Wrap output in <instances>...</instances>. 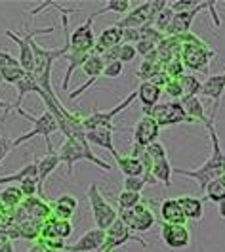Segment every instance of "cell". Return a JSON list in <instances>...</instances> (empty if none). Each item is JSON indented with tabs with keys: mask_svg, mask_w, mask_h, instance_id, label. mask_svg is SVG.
Wrapping results in <instances>:
<instances>
[{
	"mask_svg": "<svg viewBox=\"0 0 225 252\" xmlns=\"http://www.w3.org/2000/svg\"><path fill=\"white\" fill-rule=\"evenodd\" d=\"M206 130L210 134V157L195 170H185V168H174L176 176H183V178H191L198 184V189L204 193V189L212 180L225 176V151L220 143V136L218 130L214 126V119H210L206 123Z\"/></svg>",
	"mask_w": 225,
	"mask_h": 252,
	"instance_id": "1",
	"label": "cell"
},
{
	"mask_svg": "<svg viewBox=\"0 0 225 252\" xmlns=\"http://www.w3.org/2000/svg\"><path fill=\"white\" fill-rule=\"evenodd\" d=\"M181 42V63L185 69H191L195 73H204L208 75L210 60L216 56V50L210 48L206 40H202L193 31L185 32L177 36Z\"/></svg>",
	"mask_w": 225,
	"mask_h": 252,
	"instance_id": "2",
	"label": "cell"
},
{
	"mask_svg": "<svg viewBox=\"0 0 225 252\" xmlns=\"http://www.w3.org/2000/svg\"><path fill=\"white\" fill-rule=\"evenodd\" d=\"M57 155H59V160L65 162L69 176L75 174V164L79 160H88V162L96 164L99 170H105V172H111L112 170V164H109L103 158L97 157L96 153L90 149V143H82L79 140H75V138H65L61 147L57 149Z\"/></svg>",
	"mask_w": 225,
	"mask_h": 252,
	"instance_id": "3",
	"label": "cell"
},
{
	"mask_svg": "<svg viewBox=\"0 0 225 252\" xmlns=\"http://www.w3.org/2000/svg\"><path fill=\"white\" fill-rule=\"evenodd\" d=\"M23 119H27L29 123L32 125V128L29 132H25V134H21L19 138L14 140V147H19V145H23L25 142H29L31 138L34 136H42L44 138V142H46V147H48V153L50 151H54V147H52V142H50V136L54 134V132H59V125H57V119L50 113L48 109L44 111L42 115H31V113H27V111L23 109V107H19L16 109Z\"/></svg>",
	"mask_w": 225,
	"mask_h": 252,
	"instance_id": "4",
	"label": "cell"
},
{
	"mask_svg": "<svg viewBox=\"0 0 225 252\" xmlns=\"http://www.w3.org/2000/svg\"><path fill=\"white\" fill-rule=\"evenodd\" d=\"M168 8L166 0H149L143 4H138L130 10L124 17H120L114 25L118 29H141L145 25H153L155 17Z\"/></svg>",
	"mask_w": 225,
	"mask_h": 252,
	"instance_id": "5",
	"label": "cell"
},
{
	"mask_svg": "<svg viewBox=\"0 0 225 252\" xmlns=\"http://www.w3.org/2000/svg\"><path fill=\"white\" fill-rule=\"evenodd\" d=\"M86 197H88V203L92 208V216L96 221V227L99 229H109L114 221L118 220V212L116 208L103 197V193L99 191L97 184H90V188L86 191Z\"/></svg>",
	"mask_w": 225,
	"mask_h": 252,
	"instance_id": "6",
	"label": "cell"
},
{
	"mask_svg": "<svg viewBox=\"0 0 225 252\" xmlns=\"http://www.w3.org/2000/svg\"><path fill=\"white\" fill-rule=\"evenodd\" d=\"M134 99H138V90H134V92H130L116 107H112L111 111H99V109H94L92 111V115H88V117H84L82 119V125H84V130L86 132H90V130H97V128H107V130H112V132H116V126H114V117L118 115V113H122L124 109H128L130 105L134 103Z\"/></svg>",
	"mask_w": 225,
	"mask_h": 252,
	"instance_id": "7",
	"label": "cell"
},
{
	"mask_svg": "<svg viewBox=\"0 0 225 252\" xmlns=\"http://www.w3.org/2000/svg\"><path fill=\"white\" fill-rule=\"evenodd\" d=\"M56 31V27H42V29H31V31H25L23 36H19L14 31H4V34L8 38H12L19 46V67L23 71H27L29 75H32V69H34V56H32V40L38 36V34H52Z\"/></svg>",
	"mask_w": 225,
	"mask_h": 252,
	"instance_id": "8",
	"label": "cell"
},
{
	"mask_svg": "<svg viewBox=\"0 0 225 252\" xmlns=\"http://www.w3.org/2000/svg\"><path fill=\"white\" fill-rule=\"evenodd\" d=\"M143 115H149L153 117L159 126H174V125H191V119L187 117V113L183 109L181 101H164V103H159L155 105L153 109L145 111Z\"/></svg>",
	"mask_w": 225,
	"mask_h": 252,
	"instance_id": "9",
	"label": "cell"
},
{
	"mask_svg": "<svg viewBox=\"0 0 225 252\" xmlns=\"http://www.w3.org/2000/svg\"><path fill=\"white\" fill-rule=\"evenodd\" d=\"M118 218L126 223L132 233H143V231H149L153 225H155V212L153 208L147 205V203H140L138 206L130 208V210H120L118 212Z\"/></svg>",
	"mask_w": 225,
	"mask_h": 252,
	"instance_id": "10",
	"label": "cell"
},
{
	"mask_svg": "<svg viewBox=\"0 0 225 252\" xmlns=\"http://www.w3.org/2000/svg\"><path fill=\"white\" fill-rule=\"evenodd\" d=\"M96 12L90 14L88 19L81 23L77 29L71 31V46L69 52H79V54H94L96 48V34H94V21H96Z\"/></svg>",
	"mask_w": 225,
	"mask_h": 252,
	"instance_id": "11",
	"label": "cell"
},
{
	"mask_svg": "<svg viewBox=\"0 0 225 252\" xmlns=\"http://www.w3.org/2000/svg\"><path fill=\"white\" fill-rule=\"evenodd\" d=\"M130 241H138L143 249L147 247V243H145L143 239L138 237L136 233H132L128 227H126V223L118 218L109 229H105V241H103L101 249L97 252H112V251H116V249H120L122 245L130 243Z\"/></svg>",
	"mask_w": 225,
	"mask_h": 252,
	"instance_id": "12",
	"label": "cell"
},
{
	"mask_svg": "<svg viewBox=\"0 0 225 252\" xmlns=\"http://www.w3.org/2000/svg\"><path fill=\"white\" fill-rule=\"evenodd\" d=\"M159 134H161V126H159V123H157L153 117L143 115V117L136 123L132 143H134V145H140V147H149L151 143L157 142Z\"/></svg>",
	"mask_w": 225,
	"mask_h": 252,
	"instance_id": "13",
	"label": "cell"
},
{
	"mask_svg": "<svg viewBox=\"0 0 225 252\" xmlns=\"http://www.w3.org/2000/svg\"><path fill=\"white\" fill-rule=\"evenodd\" d=\"M161 239L170 251H181L191 245V233L187 225H172V223H162Z\"/></svg>",
	"mask_w": 225,
	"mask_h": 252,
	"instance_id": "14",
	"label": "cell"
},
{
	"mask_svg": "<svg viewBox=\"0 0 225 252\" xmlns=\"http://www.w3.org/2000/svg\"><path fill=\"white\" fill-rule=\"evenodd\" d=\"M225 94V71L220 75H208V79L202 80V88H200V95L208 97L214 103V113L212 119H216L220 105H222V97Z\"/></svg>",
	"mask_w": 225,
	"mask_h": 252,
	"instance_id": "15",
	"label": "cell"
},
{
	"mask_svg": "<svg viewBox=\"0 0 225 252\" xmlns=\"http://www.w3.org/2000/svg\"><path fill=\"white\" fill-rule=\"evenodd\" d=\"M81 69L84 71V75H86V77H90V79L86 80L82 86H79L75 92H69V97H71V99H77V97H81V95L84 94V92H86V90H88V88H90V86H92V84H94V82H96V80L99 79L101 75H103L105 62H103V58H101V56H97V54H92V56H90V58L84 62V65H82Z\"/></svg>",
	"mask_w": 225,
	"mask_h": 252,
	"instance_id": "16",
	"label": "cell"
},
{
	"mask_svg": "<svg viewBox=\"0 0 225 252\" xmlns=\"http://www.w3.org/2000/svg\"><path fill=\"white\" fill-rule=\"evenodd\" d=\"M208 8V2H200L197 8L193 10H189V12H181V14H176L174 19H172V25H170V29H168V36H181V34H185V32L191 31V25H193L195 17L197 14H200L202 10H206Z\"/></svg>",
	"mask_w": 225,
	"mask_h": 252,
	"instance_id": "17",
	"label": "cell"
},
{
	"mask_svg": "<svg viewBox=\"0 0 225 252\" xmlns=\"http://www.w3.org/2000/svg\"><path fill=\"white\" fill-rule=\"evenodd\" d=\"M103 241H105L103 229H99V227L88 229L75 245H67V252H97L101 249Z\"/></svg>",
	"mask_w": 225,
	"mask_h": 252,
	"instance_id": "18",
	"label": "cell"
},
{
	"mask_svg": "<svg viewBox=\"0 0 225 252\" xmlns=\"http://www.w3.org/2000/svg\"><path fill=\"white\" fill-rule=\"evenodd\" d=\"M73 233V223L71 220H59L56 216H50L48 220L42 223V231L38 239H61L65 241Z\"/></svg>",
	"mask_w": 225,
	"mask_h": 252,
	"instance_id": "19",
	"label": "cell"
},
{
	"mask_svg": "<svg viewBox=\"0 0 225 252\" xmlns=\"http://www.w3.org/2000/svg\"><path fill=\"white\" fill-rule=\"evenodd\" d=\"M114 132L112 130H107V128H97V130H90V132H86V140L88 143H92V145H96V147H101V149H107L109 153H111L114 160L120 157V153L114 149Z\"/></svg>",
	"mask_w": 225,
	"mask_h": 252,
	"instance_id": "20",
	"label": "cell"
},
{
	"mask_svg": "<svg viewBox=\"0 0 225 252\" xmlns=\"http://www.w3.org/2000/svg\"><path fill=\"white\" fill-rule=\"evenodd\" d=\"M122 44V29H118L116 25H111L107 29H103L101 34L96 38V48H94V54L101 56L103 52L111 50L114 46H120Z\"/></svg>",
	"mask_w": 225,
	"mask_h": 252,
	"instance_id": "21",
	"label": "cell"
},
{
	"mask_svg": "<svg viewBox=\"0 0 225 252\" xmlns=\"http://www.w3.org/2000/svg\"><path fill=\"white\" fill-rule=\"evenodd\" d=\"M202 201H212L220 208V216L225 220V176H220L216 180H212L206 189H204V197Z\"/></svg>",
	"mask_w": 225,
	"mask_h": 252,
	"instance_id": "22",
	"label": "cell"
},
{
	"mask_svg": "<svg viewBox=\"0 0 225 252\" xmlns=\"http://www.w3.org/2000/svg\"><path fill=\"white\" fill-rule=\"evenodd\" d=\"M185 218L191 221H200L204 216V201L202 197H193V195H181L176 197Z\"/></svg>",
	"mask_w": 225,
	"mask_h": 252,
	"instance_id": "23",
	"label": "cell"
},
{
	"mask_svg": "<svg viewBox=\"0 0 225 252\" xmlns=\"http://www.w3.org/2000/svg\"><path fill=\"white\" fill-rule=\"evenodd\" d=\"M52 205V216L59 218V220H71L75 210L79 208V201L75 195H69V193H63L61 197H57Z\"/></svg>",
	"mask_w": 225,
	"mask_h": 252,
	"instance_id": "24",
	"label": "cell"
},
{
	"mask_svg": "<svg viewBox=\"0 0 225 252\" xmlns=\"http://www.w3.org/2000/svg\"><path fill=\"white\" fill-rule=\"evenodd\" d=\"M179 101L187 113V117L191 119V123H200L204 126H206V123H210V119L206 117V109H204L198 95H183Z\"/></svg>",
	"mask_w": 225,
	"mask_h": 252,
	"instance_id": "25",
	"label": "cell"
},
{
	"mask_svg": "<svg viewBox=\"0 0 225 252\" xmlns=\"http://www.w3.org/2000/svg\"><path fill=\"white\" fill-rule=\"evenodd\" d=\"M157 52H159V58H161V63L166 65V63L174 62V60H179L181 58V42L177 36H164L159 46H157Z\"/></svg>",
	"mask_w": 225,
	"mask_h": 252,
	"instance_id": "26",
	"label": "cell"
},
{
	"mask_svg": "<svg viewBox=\"0 0 225 252\" xmlns=\"http://www.w3.org/2000/svg\"><path fill=\"white\" fill-rule=\"evenodd\" d=\"M161 218L162 223H172V225H185V214L181 210V206L177 203V199H166L161 205Z\"/></svg>",
	"mask_w": 225,
	"mask_h": 252,
	"instance_id": "27",
	"label": "cell"
},
{
	"mask_svg": "<svg viewBox=\"0 0 225 252\" xmlns=\"http://www.w3.org/2000/svg\"><path fill=\"white\" fill-rule=\"evenodd\" d=\"M164 69V65L161 63V58H159V52L155 50L153 54H149L147 58H143V62L138 69V79L141 82H149L157 73H161Z\"/></svg>",
	"mask_w": 225,
	"mask_h": 252,
	"instance_id": "28",
	"label": "cell"
},
{
	"mask_svg": "<svg viewBox=\"0 0 225 252\" xmlns=\"http://www.w3.org/2000/svg\"><path fill=\"white\" fill-rule=\"evenodd\" d=\"M162 95V88L151 84V82H141L138 88V99L143 105V113L149 109H153L155 105H159V99Z\"/></svg>",
	"mask_w": 225,
	"mask_h": 252,
	"instance_id": "29",
	"label": "cell"
},
{
	"mask_svg": "<svg viewBox=\"0 0 225 252\" xmlns=\"http://www.w3.org/2000/svg\"><path fill=\"white\" fill-rule=\"evenodd\" d=\"M36 162H38V184H40V191L44 195V182H46V178H48L50 174L57 168V164L61 160H59V155L56 151H50L46 155L36 158Z\"/></svg>",
	"mask_w": 225,
	"mask_h": 252,
	"instance_id": "30",
	"label": "cell"
},
{
	"mask_svg": "<svg viewBox=\"0 0 225 252\" xmlns=\"http://www.w3.org/2000/svg\"><path fill=\"white\" fill-rule=\"evenodd\" d=\"M116 164H118V170L124 174V178H140L145 174L143 162L134 155H120L116 158Z\"/></svg>",
	"mask_w": 225,
	"mask_h": 252,
	"instance_id": "31",
	"label": "cell"
},
{
	"mask_svg": "<svg viewBox=\"0 0 225 252\" xmlns=\"http://www.w3.org/2000/svg\"><path fill=\"white\" fill-rule=\"evenodd\" d=\"M27 178H38V162H36V158L29 164L21 166L17 172L0 176V186H4V184H21Z\"/></svg>",
	"mask_w": 225,
	"mask_h": 252,
	"instance_id": "32",
	"label": "cell"
},
{
	"mask_svg": "<svg viewBox=\"0 0 225 252\" xmlns=\"http://www.w3.org/2000/svg\"><path fill=\"white\" fill-rule=\"evenodd\" d=\"M153 178L159 182V184H164L166 188H170L172 186V174H174V168H172V164H170V160L168 157L164 158H159V160H153Z\"/></svg>",
	"mask_w": 225,
	"mask_h": 252,
	"instance_id": "33",
	"label": "cell"
},
{
	"mask_svg": "<svg viewBox=\"0 0 225 252\" xmlns=\"http://www.w3.org/2000/svg\"><path fill=\"white\" fill-rule=\"evenodd\" d=\"M23 201H25V197H23L19 186H8L0 193V205L8 210H16L19 205H23Z\"/></svg>",
	"mask_w": 225,
	"mask_h": 252,
	"instance_id": "34",
	"label": "cell"
},
{
	"mask_svg": "<svg viewBox=\"0 0 225 252\" xmlns=\"http://www.w3.org/2000/svg\"><path fill=\"white\" fill-rule=\"evenodd\" d=\"M16 88H17V99H16V103H14V107L19 109V107H21V103H23V97H25L27 94H31V92L36 94V90H38L40 86L36 84V80H34L32 75H27L21 82H17Z\"/></svg>",
	"mask_w": 225,
	"mask_h": 252,
	"instance_id": "35",
	"label": "cell"
},
{
	"mask_svg": "<svg viewBox=\"0 0 225 252\" xmlns=\"http://www.w3.org/2000/svg\"><path fill=\"white\" fill-rule=\"evenodd\" d=\"M130 10H132V4L126 0H107V4L96 12V16H103V14H109V12L116 14V16H126Z\"/></svg>",
	"mask_w": 225,
	"mask_h": 252,
	"instance_id": "36",
	"label": "cell"
},
{
	"mask_svg": "<svg viewBox=\"0 0 225 252\" xmlns=\"http://www.w3.org/2000/svg\"><path fill=\"white\" fill-rule=\"evenodd\" d=\"M29 73L23 71L21 67H0V82H6V84H14L25 79Z\"/></svg>",
	"mask_w": 225,
	"mask_h": 252,
	"instance_id": "37",
	"label": "cell"
},
{
	"mask_svg": "<svg viewBox=\"0 0 225 252\" xmlns=\"http://www.w3.org/2000/svg\"><path fill=\"white\" fill-rule=\"evenodd\" d=\"M177 80H179V84H181L183 95H200L202 82L197 79L195 75H183V77H179Z\"/></svg>",
	"mask_w": 225,
	"mask_h": 252,
	"instance_id": "38",
	"label": "cell"
},
{
	"mask_svg": "<svg viewBox=\"0 0 225 252\" xmlns=\"http://www.w3.org/2000/svg\"><path fill=\"white\" fill-rule=\"evenodd\" d=\"M140 203H143V197L141 193H134V191H120L118 195V208L120 210H130L134 206H138Z\"/></svg>",
	"mask_w": 225,
	"mask_h": 252,
	"instance_id": "39",
	"label": "cell"
},
{
	"mask_svg": "<svg viewBox=\"0 0 225 252\" xmlns=\"http://www.w3.org/2000/svg\"><path fill=\"white\" fill-rule=\"evenodd\" d=\"M174 12L170 10V6L164 10V12H161L159 16L155 17V21H153V27L157 29V31H161V32H168V29H170V25H172V19H174Z\"/></svg>",
	"mask_w": 225,
	"mask_h": 252,
	"instance_id": "40",
	"label": "cell"
},
{
	"mask_svg": "<svg viewBox=\"0 0 225 252\" xmlns=\"http://www.w3.org/2000/svg\"><path fill=\"white\" fill-rule=\"evenodd\" d=\"M19 189H21L23 197H27V199H32L36 193L42 195L40 184H38V178H27V180H23V182L19 184ZM42 199H44V195H42Z\"/></svg>",
	"mask_w": 225,
	"mask_h": 252,
	"instance_id": "41",
	"label": "cell"
},
{
	"mask_svg": "<svg viewBox=\"0 0 225 252\" xmlns=\"http://www.w3.org/2000/svg\"><path fill=\"white\" fill-rule=\"evenodd\" d=\"M162 90H164V94L170 97V101H179L183 97V90H181V84H179L177 79H170Z\"/></svg>",
	"mask_w": 225,
	"mask_h": 252,
	"instance_id": "42",
	"label": "cell"
},
{
	"mask_svg": "<svg viewBox=\"0 0 225 252\" xmlns=\"http://www.w3.org/2000/svg\"><path fill=\"white\" fill-rule=\"evenodd\" d=\"M147 186V182H145L143 176H140V178H124V182H122V189L124 191H134V193H141V189Z\"/></svg>",
	"mask_w": 225,
	"mask_h": 252,
	"instance_id": "43",
	"label": "cell"
},
{
	"mask_svg": "<svg viewBox=\"0 0 225 252\" xmlns=\"http://www.w3.org/2000/svg\"><path fill=\"white\" fill-rule=\"evenodd\" d=\"M183 69H185V67H183V63H181V58L164 65V73L168 75V79H179V77H183Z\"/></svg>",
	"mask_w": 225,
	"mask_h": 252,
	"instance_id": "44",
	"label": "cell"
},
{
	"mask_svg": "<svg viewBox=\"0 0 225 252\" xmlns=\"http://www.w3.org/2000/svg\"><path fill=\"white\" fill-rule=\"evenodd\" d=\"M138 56V50H136V46L134 44H120L118 46V62L122 63H130L134 62V58Z\"/></svg>",
	"mask_w": 225,
	"mask_h": 252,
	"instance_id": "45",
	"label": "cell"
},
{
	"mask_svg": "<svg viewBox=\"0 0 225 252\" xmlns=\"http://www.w3.org/2000/svg\"><path fill=\"white\" fill-rule=\"evenodd\" d=\"M124 71V63L122 62H111L105 63V69H103V77L105 79H118Z\"/></svg>",
	"mask_w": 225,
	"mask_h": 252,
	"instance_id": "46",
	"label": "cell"
},
{
	"mask_svg": "<svg viewBox=\"0 0 225 252\" xmlns=\"http://www.w3.org/2000/svg\"><path fill=\"white\" fill-rule=\"evenodd\" d=\"M200 2H197V0H177V2H172V4H168L170 6V10L174 12V14H181V12H189V10H193L197 8Z\"/></svg>",
	"mask_w": 225,
	"mask_h": 252,
	"instance_id": "47",
	"label": "cell"
},
{
	"mask_svg": "<svg viewBox=\"0 0 225 252\" xmlns=\"http://www.w3.org/2000/svg\"><path fill=\"white\" fill-rule=\"evenodd\" d=\"M147 153H149L151 160H159V158L166 157V147H164L161 142H155L147 147Z\"/></svg>",
	"mask_w": 225,
	"mask_h": 252,
	"instance_id": "48",
	"label": "cell"
},
{
	"mask_svg": "<svg viewBox=\"0 0 225 252\" xmlns=\"http://www.w3.org/2000/svg\"><path fill=\"white\" fill-rule=\"evenodd\" d=\"M159 44H155V42H151V40H140L138 44H136V50H138V54H141L143 58H147L149 54H153L155 50H157Z\"/></svg>",
	"mask_w": 225,
	"mask_h": 252,
	"instance_id": "49",
	"label": "cell"
},
{
	"mask_svg": "<svg viewBox=\"0 0 225 252\" xmlns=\"http://www.w3.org/2000/svg\"><path fill=\"white\" fill-rule=\"evenodd\" d=\"M0 67H19V60H16L10 52L0 50Z\"/></svg>",
	"mask_w": 225,
	"mask_h": 252,
	"instance_id": "50",
	"label": "cell"
},
{
	"mask_svg": "<svg viewBox=\"0 0 225 252\" xmlns=\"http://www.w3.org/2000/svg\"><path fill=\"white\" fill-rule=\"evenodd\" d=\"M14 149V142L10 140V138H4V136H0V164H2V160L8 157V153Z\"/></svg>",
	"mask_w": 225,
	"mask_h": 252,
	"instance_id": "51",
	"label": "cell"
},
{
	"mask_svg": "<svg viewBox=\"0 0 225 252\" xmlns=\"http://www.w3.org/2000/svg\"><path fill=\"white\" fill-rule=\"evenodd\" d=\"M168 80H170L168 79V75H166V73H164V69H162L161 73H157V75L149 80V82H151V84H155V86H159V88H164V86L168 84Z\"/></svg>",
	"mask_w": 225,
	"mask_h": 252,
	"instance_id": "52",
	"label": "cell"
},
{
	"mask_svg": "<svg viewBox=\"0 0 225 252\" xmlns=\"http://www.w3.org/2000/svg\"><path fill=\"white\" fill-rule=\"evenodd\" d=\"M208 10H212L214 25H216V27H220V25H222V21H220V17H218V14H216V2H208Z\"/></svg>",
	"mask_w": 225,
	"mask_h": 252,
	"instance_id": "53",
	"label": "cell"
},
{
	"mask_svg": "<svg viewBox=\"0 0 225 252\" xmlns=\"http://www.w3.org/2000/svg\"><path fill=\"white\" fill-rule=\"evenodd\" d=\"M0 109H4V119H6V115H8L12 109H16V107H14V103H10V101H2V99H0Z\"/></svg>",
	"mask_w": 225,
	"mask_h": 252,
	"instance_id": "54",
	"label": "cell"
},
{
	"mask_svg": "<svg viewBox=\"0 0 225 252\" xmlns=\"http://www.w3.org/2000/svg\"><path fill=\"white\" fill-rule=\"evenodd\" d=\"M10 241H12L10 237L6 235V233H2V231H0V249H2V247H4L6 243H10Z\"/></svg>",
	"mask_w": 225,
	"mask_h": 252,
	"instance_id": "55",
	"label": "cell"
},
{
	"mask_svg": "<svg viewBox=\"0 0 225 252\" xmlns=\"http://www.w3.org/2000/svg\"><path fill=\"white\" fill-rule=\"evenodd\" d=\"M27 252H44V247H42V245H38V243H34Z\"/></svg>",
	"mask_w": 225,
	"mask_h": 252,
	"instance_id": "56",
	"label": "cell"
},
{
	"mask_svg": "<svg viewBox=\"0 0 225 252\" xmlns=\"http://www.w3.org/2000/svg\"><path fill=\"white\" fill-rule=\"evenodd\" d=\"M0 252H16V251H14V245H12V241H10V243H6V245L0 249Z\"/></svg>",
	"mask_w": 225,
	"mask_h": 252,
	"instance_id": "57",
	"label": "cell"
},
{
	"mask_svg": "<svg viewBox=\"0 0 225 252\" xmlns=\"http://www.w3.org/2000/svg\"><path fill=\"white\" fill-rule=\"evenodd\" d=\"M44 252H63V251H46V249H44Z\"/></svg>",
	"mask_w": 225,
	"mask_h": 252,
	"instance_id": "58",
	"label": "cell"
}]
</instances>
